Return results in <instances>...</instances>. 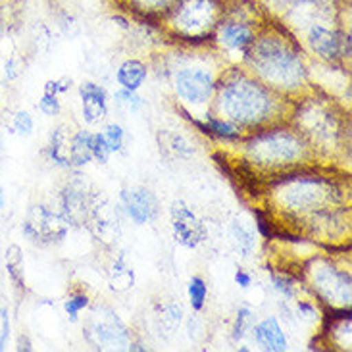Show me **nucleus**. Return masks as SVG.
Instances as JSON below:
<instances>
[{
  "label": "nucleus",
  "mask_w": 352,
  "mask_h": 352,
  "mask_svg": "<svg viewBox=\"0 0 352 352\" xmlns=\"http://www.w3.org/2000/svg\"><path fill=\"white\" fill-rule=\"evenodd\" d=\"M170 221H172L173 239L183 248H197L208 237L206 226L183 200H175L172 204Z\"/></svg>",
  "instance_id": "0eeeda50"
},
{
  "label": "nucleus",
  "mask_w": 352,
  "mask_h": 352,
  "mask_svg": "<svg viewBox=\"0 0 352 352\" xmlns=\"http://www.w3.org/2000/svg\"><path fill=\"white\" fill-rule=\"evenodd\" d=\"M38 110L43 112L45 116H50V118H54L62 112V104H60V100H58V95H50V93H45V95L41 96V100H38Z\"/></svg>",
  "instance_id": "f704fd0d"
},
{
  "label": "nucleus",
  "mask_w": 352,
  "mask_h": 352,
  "mask_svg": "<svg viewBox=\"0 0 352 352\" xmlns=\"http://www.w3.org/2000/svg\"><path fill=\"white\" fill-rule=\"evenodd\" d=\"M135 285V272L133 267L127 264L124 254L114 260V266H112V272H110V287L118 291V293H124V291H129L133 289Z\"/></svg>",
  "instance_id": "4be33fe9"
},
{
  "label": "nucleus",
  "mask_w": 352,
  "mask_h": 352,
  "mask_svg": "<svg viewBox=\"0 0 352 352\" xmlns=\"http://www.w3.org/2000/svg\"><path fill=\"white\" fill-rule=\"evenodd\" d=\"M91 148H93V160H96L98 164H108L112 153H110V148H108V144H106L104 137H102V131L93 133V144H91Z\"/></svg>",
  "instance_id": "473e14b6"
},
{
  "label": "nucleus",
  "mask_w": 352,
  "mask_h": 352,
  "mask_svg": "<svg viewBox=\"0 0 352 352\" xmlns=\"http://www.w3.org/2000/svg\"><path fill=\"white\" fill-rule=\"evenodd\" d=\"M235 283L239 287H243V289H248V287L252 285V276L248 274L247 270H241L239 267L237 272H235Z\"/></svg>",
  "instance_id": "58836bf2"
},
{
  "label": "nucleus",
  "mask_w": 352,
  "mask_h": 352,
  "mask_svg": "<svg viewBox=\"0 0 352 352\" xmlns=\"http://www.w3.org/2000/svg\"><path fill=\"white\" fill-rule=\"evenodd\" d=\"M229 233H231V239L235 243L237 252L243 258H248L256 250V233H254V228H250L243 219H233L231 228H229Z\"/></svg>",
  "instance_id": "aec40b11"
},
{
  "label": "nucleus",
  "mask_w": 352,
  "mask_h": 352,
  "mask_svg": "<svg viewBox=\"0 0 352 352\" xmlns=\"http://www.w3.org/2000/svg\"><path fill=\"white\" fill-rule=\"evenodd\" d=\"M173 29L187 38L206 37L218 28V0H177L172 8Z\"/></svg>",
  "instance_id": "20e7f679"
},
{
  "label": "nucleus",
  "mask_w": 352,
  "mask_h": 352,
  "mask_svg": "<svg viewBox=\"0 0 352 352\" xmlns=\"http://www.w3.org/2000/svg\"><path fill=\"white\" fill-rule=\"evenodd\" d=\"M102 137H104L106 144L110 148V153H122L124 151L125 144V131L122 129V125L118 124H110L106 125L102 129Z\"/></svg>",
  "instance_id": "c85d7f7f"
},
{
  "label": "nucleus",
  "mask_w": 352,
  "mask_h": 352,
  "mask_svg": "<svg viewBox=\"0 0 352 352\" xmlns=\"http://www.w3.org/2000/svg\"><path fill=\"white\" fill-rule=\"evenodd\" d=\"M202 127L206 129V133L218 135L221 139H239L241 137L239 125L229 122V120H223V118H212V116L206 114V122Z\"/></svg>",
  "instance_id": "393cba45"
},
{
  "label": "nucleus",
  "mask_w": 352,
  "mask_h": 352,
  "mask_svg": "<svg viewBox=\"0 0 352 352\" xmlns=\"http://www.w3.org/2000/svg\"><path fill=\"white\" fill-rule=\"evenodd\" d=\"M79 98H81V112L87 124H98L108 114V96L100 85L93 81H87L79 87Z\"/></svg>",
  "instance_id": "4468645a"
},
{
  "label": "nucleus",
  "mask_w": 352,
  "mask_h": 352,
  "mask_svg": "<svg viewBox=\"0 0 352 352\" xmlns=\"http://www.w3.org/2000/svg\"><path fill=\"white\" fill-rule=\"evenodd\" d=\"M48 156L60 168H72V162H69V135H67L66 127H56L52 131L50 143H48Z\"/></svg>",
  "instance_id": "412c9836"
},
{
  "label": "nucleus",
  "mask_w": 352,
  "mask_h": 352,
  "mask_svg": "<svg viewBox=\"0 0 352 352\" xmlns=\"http://www.w3.org/2000/svg\"><path fill=\"white\" fill-rule=\"evenodd\" d=\"M177 0H129L137 12L143 14H170Z\"/></svg>",
  "instance_id": "bb28decb"
},
{
  "label": "nucleus",
  "mask_w": 352,
  "mask_h": 352,
  "mask_svg": "<svg viewBox=\"0 0 352 352\" xmlns=\"http://www.w3.org/2000/svg\"><path fill=\"white\" fill-rule=\"evenodd\" d=\"M10 339V314L8 308L0 306V351L6 349Z\"/></svg>",
  "instance_id": "c9c22d12"
},
{
  "label": "nucleus",
  "mask_w": 352,
  "mask_h": 352,
  "mask_svg": "<svg viewBox=\"0 0 352 352\" xmlns=\"http://www.w3.org/2000/svg\"><path fill=\"white\" fill-rule=\"evenodd\" d=\"M158 143H160V151H168L172 153L173 156L177 158H189L195 153L192 144L183 137V135H177L170 131V129H164L158 135Z\"/></svg>",
  "instance_id": "5701e85b"
},
{
  "label": "nucleus",
  "mask_w": 352,
  "mask_h": 352,
  "mask_svg": "<svg viewBox=\"0 0 352 352\" xmlns=\"http://www.w3.org/2000/svg\"><path fill=\"white\" fill-rule=\"evenodd\" d=\"M173 87L181 100L192 106H204L208 104L216 93V79L208 69L185 67L175 74Z\"/></svg>",
  "instance_id": "39448f33"
},
{
  "label": "nucleus",
  "mask_w": 352,
  "mask_h": 352,
  "mask_svg": "<svg viewBox=\"0 0 352 352\" xmlns=\"http://www.w3.org/2000/svg\"><path fill=\"white\" fill-rule=\"evenodd\" d=\"M93 133L79 129L69 137V162L72 168H83L93 160Z\"/></svg>",
  "instance_id": "6ab92c4d"
},
{
  "label": "nucleus",
  "mask_w": 352,
  "mask_h": 352,
  "mask_svg": "<svg viewBox=\"0 0 352 352\" xmlns=\"http://www.w3.org/2000/svg\"><path fill=\"white\" fill-rule=\"evenodd\" d=\"M314 289L329 305L351 306V276L346 272L329 266L318 267L314 270Z\"/></svg>",
  "instance_id": "1a4fd4ad"
},
{
  "label": "nucleus",
  "mask_w": 352,
  "mask_h": 352,
  "mask_svg": "<svg viewBox=\"0 0 352 352\" xmlns=\"http://www.w3.org/2000/svg\"><path fill=\"white\" fill-rule=\"evenodd\" d=\"M250 66L270 87L295 89L305 81L306 69L302 58L289 41L279 35L254 38L248 48Z\"/></svg>",
  "instance_id": "f257e3e1"
},
{
  "label": "nucleus",
  "mask_w": 352,
  "mask_h": 352,
  "mask_svg": "<svg viewBox=\"0 0 352 352\" xmlns=\"http://www.w3.org/2000/svg\"><path fill=\"white\" fill-rule=\"evenodd\" d=\"M308 45L318 56L327 62H337L341 58L349 56L351 52L349 38H344L341 33L331 31L320 23H314L308 31Z\"/></svg>",
  "instance_id": "9d476101"
},
{
  "label": "nucleus",
  "mask_w": 352,
  "mask_h": 352,
  "mask_svg": "<svg viewBox=\"0 0 352 352\" xmlns=\"http://www.w3.org/2000/svg\"><path fill=\"white\" fill-rule=\"evenodd\" d=\"M274 287H276L277 293H281V295L285 296V298H291L293 296V285H291V281L285 279V277H276L274 276Z\"/></svg>",
  "instance_id": "4c0bfd02"
},
{
  "label": "nucleus",
  "mask_w": 352,
  "mask_h": 352,
  "mask_svg": "<svg viewBox=\"0 0 352 352\" xmlns=\"http://www.w3.org/2000/svg\"><path fill=\"white\" fill-rule=\"evenodd\" d=\"M274 106L276 100L272 91L245 76L229 79L219 89V110L235 125L254 127L266 124L274 114Z\"/></svg>",
  "instance_id": "f03ea898"
},
{
  "label": "nucleus",
  "mask_w": 352,
  "mask_h": 352,
  "mask_svg": "<svg viewBox=\"0 0 352 352\" xmlns=\"http://www.w3.org/2000/svg\"><path fill=\"white\" fill-rule=\"evenodd\" d=\"M187 293H189V302L192 306V310L200 312L204 305H206V296H208V287L204 283L202 277H192L187 287Z\"/></svg>",
  "instance_id": "a878e982"
},
{
  "label": "nucleus",
  "mask_w": 352,
  "mask_h": 352,
  "mask_svg": "<svg viewBox=\"0 0 352 352\" xmlns=\"http://www.w3.org/2000/svg\"><path fill=\"white\" fill-rule=\"evenodd\" d=\"M254 339H256V343L264 351L283 352L289 349L285 331H283V327H281V324H279V320H277L276 316L266 318L264 322L254 325Z\"/></svg>",
  "instance_id": "f3484780"
},
{
  "label": "nucleus",
  "mask_w": 352,
  "mask_h": 352,
  "mask_svg": "<svg viewBox=\"0 0 352 352\" xmlns=\"http://www.w3.org/2000/svg\"><path fill=\"white\" fill-rule=\"evenodd\" d=\"M164 327H168L170 331L177 329L183 322V310L179 305H168L162 308V314H160Z\"/></svg>",
  "instance_id": "2f4dec72"
},
{
  "label": "nucleus",
  "mask_w": 352,
  "mask_h": 352,
  "mask_svg": "<svg viewBox=\"0 0 352 352\" xmlns=\"http://www.w3.org/2000/svg\"><path fill=\"white\" fill-rule=\"evenodd\" d=\"M67 221L62 218V214H54L47 206H31L28 212V218L23 221V233L33 243L48 245L58 243L66 237Z\"/></svg>",
  "instance_id": "423d86ee"
},
{
  "label": "nucleus",
  "mask_w": 352,
  "mask_h": 352,
  "mask_svg": "<svg viewBox=\"0 0 352 352\" xmlns=\"http://www.w3.org/2000/svg\"><path fill=\"white\" fill-rule=\"evenodd\" d=\"M302 139L287 129H272L254 135L247 143V153L250 160L262 166H291L298 162L305 154Z\"/></svg>",
  "instance_id": "7ed1b4c3"
},
{
  "label": "nucleus",
  "mask_w": 352,
  "mask_h": 352,
  "mask_svg": "<svg viewBox=\"0 0 352 352\" xmlns=\"http://www.w3.org/2000/svg\"><path fill=\"white\" fill-rule=\"evenodd\" d=\"M87 306H89V296L87 295L67 296L66 300H64V310H66L69 322H77V320H79V314H81V310H85Z\"/></svg>",
  "instance_id": "7c9ffc66"
},
{
  "label": "nucleus",
  "mask_w": 352,
  "mask_h": 352,
  "mask_svg": "<svg viewBox=\"0 0 352 352\" xmlns=\"http://www.w3.org/2000/svg\"><path fill=\"white\" fill-rule=\"evenodd\" d=\"M296 4H318L320 0H295Z\"/></svg>",
  "instance_id": "a19ab883"
},
{
  "label": "nucleus",
  "mask_w": 352,
  "mask_h": 352,
  "mask_svg": "<svg viewBox=\"0 0 352 352\" xmlns=\"http://www.w3.org/2000/svg\"><path fill=\"white\" fill-rule=\"evenodd\" d=\"M72 87V81L69 79H56V81H48L45 85V93H50V95H62V93H67Z\"/></svg>",
  "instance_id": "e433bc0d"
},
{
  "label": "nucleus",
  "mask_w": 352,
  "mask_h": 352,
  "mask_svg": "<svg viewBox=\"0 0 352 352\" xmlns=\"http://www.w3.org/2000/svg\"><path fill=\"white\" fill-rule=\"evenodd\" d=\"M6 270H8L10 279L16 287H25V262H23V252L18 245H10L6 248Z\"/></svg>",
  "instance_id": "b1692460"
},
{
  "label": "nucleus",
  "mask_w": 352,
  "mask_h": 352,
  "mask_svg": "<svg viewBox=\"0 0 352 352\" xmlns=\"http://www.w3.org/2000/svg\"><path fill=\"white\" fill-rule=\"evenodd\" d=\"M12 127H14V131H16L19 137H31L33 129H35V122H33V118H31L28 112H18V114L14 116Z\"/></svg>",
  "instance_id": "72a5a7b5"
},
{
  "label": "nucleus",
  "mask_w": 352,
  "mask_h": 352,
  "mask_svg": "<svg viewBox=\"0 0 352 352\" xmlns=\"http://www.w3.org/2000/svg\"><path fill=\"white\" fill-rule=\"evenodd\" d=\"M120 206L125 216L137 226H144L156 219L160 204L153 190L146 187H125L120 192Z\"/></svg>",
  "instance_id": "6e6552de"
},
{
  "label": "nucleus",
  "mask_w": 352,
  "mask_h": 352,
  "mask_svg": "<svg viewBox=\"0 0 352 352\" xmlns=\"http://www.w3.org/2000/svg\"><path fill=\"white\" fill-rule=\"evenodd\" d=\"M93 208V202L87 195L83 183H72L62 195V218L67 226H83L89 221V214Z\"/></svg>",
  "instance_id": "f8f14e48"
},
{
  "label": "nucleus",
  "mask_w": 352,
  "mask_h": 352,
  "mask_svg": "<svg viewBox=\"0 0 352 352\" xmlns=\"http://www.w3.org/2000/svg\"><path fill=\"white\" fill-rule=\"evenodd\" d=\"M114 102L118 108L127 110V112H139L144 106L143 96L137 95V91H127V89H122L116 93Z\"/></svg>",
  "instance_id": "cd10ccee"
},
{
  "label": "nucleus",
  "mask_w": 352,
  "mask_h": 352,
  "mask_svg": "<svg viewBox=\"0 0 352 352\" xmlns=\"http://www.w3.org/2000/svg\"><path fill=\"white\" fill-rule=\"evenodd\" d=\"M89 221L93 223V231L100 241L104 243H114L120 237V221L116 210L104 202V204H93Z\"/></svg>",
  "instance_id": "dca6fc26"
},
{
  "label": "nucleus",
  "mask_w": 352,
  "mask_h": 352,
  "mask_svg": "<svg viewBox=\"0 0 352 352\" xmlns=\"http://www.w3.org/2000/svg\"><path fill=\"white\" fill-rule=\"evenodd\" d=\"M146 77H148V69H146L143 62H139V60H125L124 64L118 67L116 81L122 85V89L139 91L144 85Z\"/></svg>",
  "instance_id": "a211bd4d"
},
{
  "label": "nucleus",
  "mask_w": 352,
  "mask_h": 352,
  "mask_svg": "<svg viewBox=\"0 0 352 352\" xmlns=\"http://www.w3.org/2000/svg\"><path fill=\"white\" fill-rule=\"evenodd\" d=\"M4 206H6V192L0 187V212L4 210Z\"/></svg>",
  "instance_id": "ea45409f"
},
{
  "label": "nucleus",
  "mask_w": 352,
  "mask_h": 352,
  "mask_svg": "<svg viewBox=\"0 0 352 352\" xmlns=\"http://www.w3.org/2000/svg\"><path fill=\"white\" fill-rule=\"evenodd\" d=\"M254 38V31L245 21H221L218 25V41L228 50L247 54Z\"/></svg>",
  "instance_id": "2eb2a0df"
},
{
  "label": "nucleus",
  "mask_w": 352,
  "mask_h": 352,
  "mask_svg": "<svg viewBox=\"0 0 352 352\" xmlns=\"http://www.w3.org/2000/svg\"><path fill=\"white\" fill-rule=\"evenodd\" d=\"M287 204L293 210H316L325 199V189L318 179H298L285 195Z\"/></svg>",
  "instance_id": "ddd939ff"
},
{
  "label": "nucleus",
  "mask_w": 352,
  "mask_h": 352,
  "mask_svg": "<svg viewBox=\"0 0 352 352\" xmlns=\"http://www.w3.org/2000/svg\"><path fill=\"white\" fill-rule=\"evenodd\" d=\"M252 324V310L247 308V306H243V308H239L237 318H235V324H233V341L239 343L245 335H247V329Z\"/></svg>",
  "instance_id": "c756f323"
},
{
  "label": "nucleus",
  "mask_w": 352,
  "mask_h": 352,
  "mask_svg": "<svg viewBox=\"0 0 352 352\" xmlns=\"http://www.w3.org/2000/svg\"><path fill=\"white\" fill-rule=\"evenodd\" d=\"M89 333H91V339L96 344L106 346V349H129L131 346L129 333H127L125 325L110 310H108V314L102 320H98V322L91 325Z\"/></svg>",
  "instance_id": "9b49d317"
}]
</instances>
